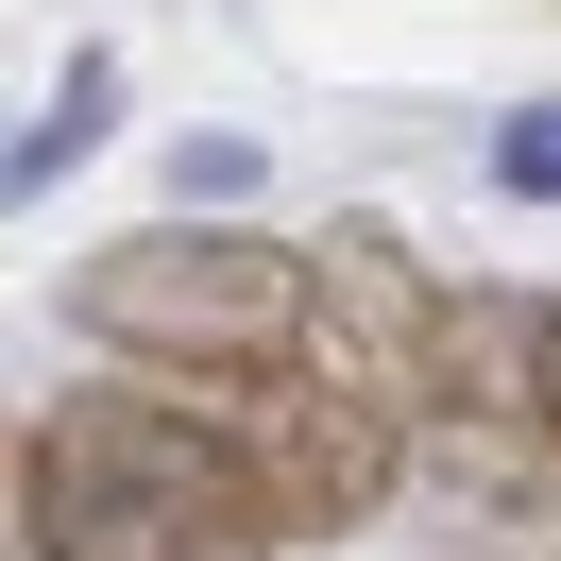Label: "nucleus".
<instances>
[{
	"mask_svg": "<svg viewBox=\"0 0 561 561\" xmlns=\"http://www.w3.org/2000/svg\"><path fill=\"white\" fill-rule=\"evenodd\" d=\"M171 391L221 425V459L255 477V511H273L289 545H341V527H375L391 493H409V443H425V425L357 409V391H323V375H171Z\"/></svg>",
	"mask_w": 561,
	"mask_h": 561,
	"instance_id": "7ed1b4c3",
	"label": "nucleus"
},
{
	"mask_svg": "<svg viewBox=\"0 0 561 561\" xmlns=\"http://www.w3.org/2000/svg\"><path fill=\"white\" fill-rule=\"evenodd\" d=\"M307 307L323 255L255 239V221H137V239L69 255V323L103 357H153V375H307Z\"/></svg>",
	"mask_w": 561,
	"mask_h": 561,
	"instance_id": "f03ea898",
	"label": "nucleus"
},
{
	"mask_svg": "<svg viewBox=\"0 0 561 561\" xmlns=\"http://www.w3.org/2000/svg\"><path fill=\"white\" fill-rule=\"evenodd\" d=\"M273 171V137H239V119H205V137H171V205L187 221H239V187Z\"/></svg>",
	"mask_w": 561,
	"mask_h": 561,
	"instance_id": "0eeeda50",
	"label": "nucleus"
},
{
	"mask_svg": "<svg viewBox=\"0 0 561 561\" xmlns=\"http://www.w3.org/2000/svg\"><path fill=\"white\" fill-rule=\"evenodd\" d=\"M409 511L443 561H561V425L493 409V425H425L409 443Z\"/></svg>",
	"mask_w": 561,
	"mask_h": 561,
	"instance_id": "39448f33",
	"label": "nucleus"
},
{
	"mask_svg": "<svg viewBox=\"0 0 561 561\" xmlns=\"http://www.w3.org/2000/svg\"><path fill=\"white\" fill-rule=\"evenodd\" d=\"M493 187H511V205H561V103H511V119H493Z\"/></svg>",
	"mask_w": 561,
	"mask_h": 561,
	"instance_id": "6e6552de",
	"label": "nucleus"
},
{
	"mask_svg": "<svg viewBox=\"0 0 561 561\" xmlns=\"http://www.w3.org/2000/svg\"><path fill=\"white\" fill-rule=\"evenodd\" d=\"M527 409L561 425V289H545V307H527Z\"/></svg>",
	"mask_w": 561,
	"mask_h": 561,
	"instance_id": "1a4fd4ad",
	"label": "nucleus"
},
{
	"mask_svg": "<svg viewBox=\"0 0 561 561\" xmlns=\"http://www.w3.org/2000/svg\"><path fill=\"white\" fill-rule=\"evenodd\" d=\"M103 137H119V51H69V69H51V103L18 119V171H0V187H18V205H51Z\"/></svg>",
	"mask_w": 561,
	"mask_h": 561,
	"instance_id": "423d86ee",
	"label": "nucleus"
},
{
	"mask_svg": "<svg viewBox=\"0 0 561 561\" xmlns=\"http://www.w3.org/2000/svg\"><path fill=\"white\" fill-rule=\"evenodd\" d=\"M18 545L35 561H289L255 477L187 391H51L18 425Z\"/></svg>",
	"mask_w": 561,
	"mask_h": 561,
	"instance_id": "f257e3e1",
	"label": "nucleus"
},
{
	"mask_svg": "<svg viewBox=\"0 0 561 561\" xmlns=\"http://www.w3.org/2000/svg\"><path fill=\"white\" fill-rule=\"evenodd\" d=\"M307 255H323L307 375L357 391V409H391V425H443V391H459V273H409L391 221H323Z\"/></svg>",
	"mask_w": 561,
	"mask_h": 561,
	"instance_id": "20e7f679",
	"label": "nucleus"
}]
</instances>
